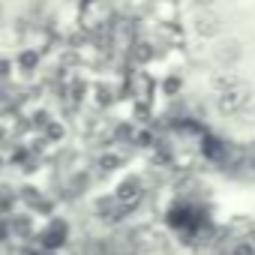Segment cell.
I'll return each instance as SVG.
<instances>
[{
  "mask_svg": "<svg viewBox=\"0 0 255 255\" xmlns=\"http://www.w3.org/2000/svg\"><path fill=\"white\" fill-rule=\"evenodd\" d=\"M252 105H255V93L246 81L237 87H228L222 93H213V114L222 120H237V117L249 114Z\"/></svg>",
  "mask_w": 255,
  "mask_h": 255,
  "instance_id": "6da1fadb",
  "label": "cell"
},
{
  "mask_svg": "<svg viewBox=\"0 0 255 255\" xmlns=\"http://www.w3.org/2000/svg\"><path fill=\"white\" fill-rule=\"evenodd\" d=\"M111 195H114L126 210H129V213H135V210L144 204V198L150 195V186H147L144 171H129V174H123V177L114 183Z\"/></svg>",
  "mask_w": 255,
  "mask_h": 255,
  "instance_id": "7a4b0ae2",
  "label": "cell"
},
{
  "mask_svg": "<svg viewBox=\"0 0 255 255\" xmlns=\"http://www.w3.org/2000/svg\"><path fill=\"white\" fill-rule=\"evenodd\" d=\"M189 33L198 42H216L225 36V15L219 9H192L189 12Z\"/></svg>",
  "mask_w": 255,
  "mask_h": 255,
  "instance_id": "3957f363",
  "label": "cell"
},
{
  "mask_svg": "<svg viewBox=\"0 0 255 255\" xmlns=\"http://www.w3.org/2000/svg\"><path fill=\"white\" fill-rule=\"evenodd\" d=\"M69 240H72V225H69V219L66 216H51V219H45V225L36 231V246L39 249H48V252H63L66 246H69Z\"/></svg>",
  "mask_w": 255,
  "mask_h": 255,
  "instance_id": "277c9868",
  "label": "cell"
},
{
  "mask_svg": "<svg viewBox=\"0 0 255 255\" xmlns=\"http://www.w3.org/2000/svg\"><path fill=\"white\" fill-rule=\"evenodd\" d=\"M210 57L216 66H225V69H237L240 60L246 57V45L240 36H219L210 48Z\"/></svg>",
  "mask_w": 255,
  "mask_h": 255,
  "instance_id": "5b68a950",
  "label": "cell"
},
{
  "mask_svg": "<svg viewBox=\"0 0 255 255\" xmlns=\"http://www.w3.org/2000/svg\"><path fill=\"white\" fill-rule=\"evenodd\" d=\"M36 219L39 216H33L24 207H18L12 216H6V234H9V240H15V243H33L36 240V231H39Z\"/></svg>",
  "mask_w": 255,
  "mask_h": 255,
  "instance_id": "8992f818",
  "label": "cell"
},
{
  "mask_svg": "<svg viewBox=\"0 0 255 255\" xmlns=\"http://www.w3.org/2000/svg\"><path fill=\"white\" fill-rule=\"evenodd\" d=\"M126 162H129V153H126L123 147H117V144L102 147V150L93 156V174H96V177H111V174H117L120 168H126Z\"/></svg>",
  "mask_w": 255,
  "mask_h": 255,
  "instance_id": "52a82bcc",
  "label": "cell"
},
{
  "mask_svg": "<svg viewBox=\"0 0 255 255\" xmlns=\"http://www.w3.org/2000/svg\"><path fill=\"white\" fill-rule=\"evenodd\" d=\"M12 60H15V75H21V78H36V72H39V66H42V48L24 45V48L15 51Z\"/></svg>",
  "mask_w": 255,
  "mask_h": 255,
  "instance_id": "ba28073f",
  "label": "cell"
},
{
  "mask_svg": "<svg viewBox=\"0 0 255 255\" xmlns=\"http://www.w3.org/2000/svg\"><path fill=\"white\" fill-rule=\"evenodd\" d=\"M237 84H243V75H240L237 69L216 66V69L207 75V87H210V93H222V90H228V87H237Z\"/></svg>",
  "mask_w": 255,
  "mask_h": 255,
  "instance_id": "9c48e42d",
  "label": "cell"
},
{
  "mask_svg": "<svg viewBox=\"0 0 255 255\" xmlns=\"http://www.w3.org/2000/svg\"><path fill=\"white\" fill-rule=\"evenodd\" d=\"M39 135H42V138H45V141H48L51 147H63V144L69 141L72 129H69V123H66L63 117H54V120H51V123L45 126V129L39 132Z\"/></svg>",
  "mask_w": 255,
  "mask_h": 255,
  "instance_id": "30bf717a",
  "label": "cell"
},
{
  "mask_svg": "<svg viewBox=\"0 0 255 255\" xmlns=\"http://www.w3.org/2000/svg\"><path fill=\"white\" fill-rule=\"evenodd\" d=\"M183 87H186V78L180 69H171L159 78V96H165V99H177L183 93Z\"/></svg>",
  "mask_w": 255,
  "mask_h": 255,
  "instance_id": "8fae6325",
  "label": "cell"
},
{
  "mask_svg": "<svg viewBox=\"0 0 255 255\" xmlns=\"http://www.w3.org/2000/svg\"><path fill=\"white\" fill-rule=\"evenodd\" d=\"M51 120H54V114H51V108H42V105H39V108H33V111L27 114V129L39 135V132L45 129V126L51 123Z\"/></svg>",
  "mask_w": 255,
  "mask_h": 255,
  "instance_id": "7c38bea8",
  "label": "cell"
},
{
  "mask_svg": "<svg viewBox=\"0 0 255 255\" xmlns=\"http://www.w3.org/2000/svg\"><path fill=\"white\" fill-rule=\"evenodd\" d=\"M129 57H132V63H138V66H147V63L156 57V45H153V42H147V39H138V42L132 45Z\"/></svg>",
  "mask_w": 255,
  "mask_h": 255,
  "instance_id": "4fadbf2b",
  "label": "cell"
},
{
  "mask_svg": "<svg viewBox=\"0 0 255 255\" xmlns=\"http://www.w3.org/2000/svg\"><path fill=\"white\" fill-rule=\"evenodd\" d=\"M90 93H93V102H96V108H111V105L117 102V93H114V87H108L105 81H96Z\"/></svg>",
  "mask_w": 255,
  "mask_h": 255,
  "instance_id": "5bb4252c",
  "label": "cell"
},
{
  "mask_svg": "<svg viewBox=\"0 0 255 255\" xmlns=\"http://www.w3.org/2000/svg\"><path fill=\"white\" fill-rule=\"evenodd\" d=\"M15 75V60L12 57H0V87H6Z\"/></svg>",
  "mask_w": 255,
  "mask_h": 255,
  "instance_id": "9a60e30c",
  "label": "cell"
},
{
  "mask_svg": "<svg viewBox=\"0 0 255 255\" xmlns=\"http://www.w3.org/2000/svg\"><path fill=\"white\" fill-rule=\"evenodd\" d=\"M228 255H255V243H252V237L237 240V243L228 249Z\"/></svg>",
  "mask_w": 255,
  "mask_h": 255,
  "instance_id": "2e32d148",
  "label": "cell"
},
{
  "mask_svg": "<svg viewBox=\"0 0 255 255\" xmlns=\"http://www.w3.org/2000/svg\"><path fill=\"white\" fill-rule=\"evenodd\" d=\"M9 144H15V132H12V126L6 120H0V150L9 147Z\"/></svg>",
  "mask_w": 255,
  "mask_h": 255,
  "instance_id": "e0dca14e",
  "label": "cell"
},
{
  "mask_svg": "<svg viewBox=\"0 0 255 255\" xmlns=\"http://www.w3.org/2000/svg\"><path fill=\"white\" fill-rule=\"evenodd\" d=\"M189 9H219L222 0H186Z\"/></svg>",
  "mask_w": 255,
  "mask_h": 255,
  "instance_id": "ac0fdd59",
  "label": "cell"
},
{
  "mask_svg": "<svg viewBox=\"0 0 255 255\" xmlns=\"http://www.w3.org/2000/svg\"><path fill=\"white\" fill-rule=\"evenodd\" d=\"M6 168H9V162H6V153H3V150H0V174H3Z\"/></svg>",
  "mask_w": 255,
  "mask_h": 255,
  "instance_id": "d6986e66",
  "label": "cell"
},
{
  "mask_svg": "<svg viewBox=\"0 0 255 255\" xmlns=\"http://www.w3.org/2000/svg\"><path fill=\"white\" fill-rule=\"evenodd\" d=\"M42 255H60V252H48V249H42Z\"/></svg>",
  "mask_w": 255,
  "mask_h": 255,
  "instance_id": "ffe728a7",
  "label": "cell"
},
{
  "mask_svg": "<svg viewBox=\"0 0 255 255\" xmlns=\"http://www.w3.org/2000/svg\"><path fill=\"white\" fill-rule=\"evenodd\" d=\"M249 126H252V132H255V114H252V123H249Z\"/></svg>",
  "mask_w": 255,
  "mask_h": 255,
  "instance_id": "44dd1931",
  "label": "cell"
},
{
  "mask_svg": "<svg viewBox=\"0 0 255 255\" xmlns=\"http://www.w3.org/2000/svg\"><path fill=\"white\" fill-rule=\"evenodd\" d=\"M87 255H102V252H87Z\"/></svg>",
  "mask_w": 255,
  "mask_h": 255,
  "instance_id": "7402d4cb",
  "label": "cell"
}]
</instances>
